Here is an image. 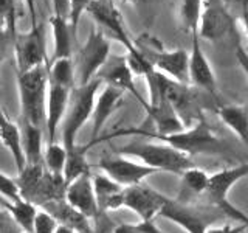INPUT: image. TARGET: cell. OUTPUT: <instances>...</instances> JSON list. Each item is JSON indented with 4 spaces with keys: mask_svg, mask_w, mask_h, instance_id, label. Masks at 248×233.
<instances>
[{
    "mask_svg": "<svg viewBox=\"0 0 248 233\" xmlns=\"http://www.w3.org/2000/svg\"><path fill=\"white\" fill-rule=\"evenodd\" d=\"M240 23H242V27H244V30H245V33H247V37H248V10L240 16V17L237 19Z\"/></svg>",
    "mask_w": 248,
    "mask_h": 233,
    "instance_id": "50",
    "label": "cell"
},
{
    "mask_svg": "<svg viewBox=\"0 0 248 233\" xmlns=\"http://www.w3.org/2000/svg\"><path fill=\"white\" fill-rule=\"evenodd\" d=\"M147 59L158 73L177 83L189 84V53L186 50H155L151 53V56H147Z\"/></svg>",
    "mask_w": 248,
    "mask_h": 233,
    "instance_id": "14",
    "label": "cell"
},
{
    "mask_svg": "<svg viewBox=\"0 0 248 233\" xmlns=\"http://www.w3.org/2000/svg\"><path fill=\"white\" fill-rule=\"evenodd\" d=\"M144 109L155 124V134L169 135L185 129V124L182 123L180 116L175 114L172 106L161 95L152 103H146Z\"/></svg>",
    "mask_w": 248,
    "mask_h": 233,
    "instance_id": "20",
    "label": "cell"
},
{
    "mask_svg": "<svg viewBox=\"0 0 248 233\" xmlns=\"http://www.w3.org/2000/svg\"><path fill=\"white\" fill-rule=\"evenodd\" d=\"M10 221H11V217L8 216V213L0 210V233H3V230L6 229V225L10 224Z\"/></svg>",
    "mask_w": 248,
    "mask_h": 233,
    "instance_id": "47",
    "label": "cell"
},
{
    "mask_svg": "<svg viewBox=\"0 0 248 233\" xmlns=\"http://www.w3.org/2000/svg\"><path fill=\"white\" fill-rule=\"evenodd\" d=\"M87 146L79 148L75 146L72 150L67 151V160H65V166L64 171H62V177H64L65 183H72L73 181H76L78 177H81L84 174H90V165L87 162Z\"/></svg>",
    "mask_w": 248,
    "mask_h": 233,
    "instance_id": "29",
    "label": "cell"
},
{
    "mask_svg": "<svg viewBox=\"0 0 248 233\" xmlns=\"http://www.w3.org/2000/svg\"><path fill=\"white\" fill-rule=\"evenodd\" d=\"M0 25L6 28L13 39L17 34L16 31V0H0Z\"/></svg>",
    "mask_w": 248,
    "mask_h": 233,
    "instance_id": "34",
    "label": "cell"
},
{
    "mask_svg": "<svg viewBox=\"0 0 248 233\" xmlns=\"http://www.w3.org/2000/svg\"><path fill=\"white\" fill-rule=\"evenodd\" d=\"M65 200L87 219H96L99 208L92 185V174H84L68 183L65 190Z\"/></svg>",
    "mask_w": 248,
    "mask_h": 233,
    "instance_id": "17",
    "label": "cell"
},
{
    "mask_svg": "<svg viewBox=\"0 0 248 233\" xmlns=\"http://www.w3.org/2000/svg\"><path fill=\"white\" fill-rule=\"evenodd\" d=\"M50 27L53 33V58L48 61H56V59H64V58H72V27L67 19L59 17V16H51L50 17Z\"/></svg>",
    "mask_w": 248,
    "mask_h": 233,
    "instance_id": "25",
    "label": "cell"
},
{
    "mask_svg": "<svg viewBox=\"0 0 248 233\" xmlns=\"http://www.w3.org/2000/svg\"><path fill=\"white\" fill-rule=\"evenodd\" d=\"M25 2V6L30 13V17H31V27H36L37 25V6H36V0H23Z\"/></svg>",
    "mask_w": 248,
    "mask_h": 233,
    "instance_id": "45",
    "label": "cell"
},
{
    "mask_svg": "<svg viewBox=\"0 0 248 233\" xmlns=\"http://www.w3.org/2000/svg\"><path fill=\"white\" fill-rule=\"evenodd\" d=\"M247 176H248V163H240V165L223 168L214 174H209L205 196L213 205L219 208L223 202L228 200V194L232 186Z\"/></svg>",
    "mask_w": 248,
    "mask_h": 233,
    "instance_id": "15",
    "label": "cell"
},
{
    "mask_svg": "<svg viewBox=\"0 0 248 233\" xmlns=\"http://www.w3.org/2000/svg\"><path fill=\"white\" fill-rule=\"evenodd\" d=\"M53 14L68 20V0H51Z\"/></svg>",
    "mask_w": 248,
    "mask_h": 233,
    "instance_id": "43",
    "label": "cell"
},
{
    "mask_svg": "<svg viewBox=\"0 0 248 233\" xmlns=\"http://www.w3.org/2000/svg\"><path fill=\"white\" fill-rule=\"evenodd\" d=\"M92 185L93 191H95L99 213H106L108 210H120L123 207L124 188L116 182H113L108 176H92Z\"/></svg>",
    "mask_w": 248,
    "mask_h": 233,
    "instance_id": "21",
    "label": "cell"
},
{
    "mask_svg": "<svg viewBox=\"0 0 248 233\" xmlns=\"http://www.w3.org/2000/svg\"><path fill=\"white\" fill-rule=\"evenodd\" d=\"M160 216L175 222L177 225H180V227L188 233H205L208 229L205 219L196 212V210H192L188 204H182V202L169 199V198L166 200L165 207L161 208Z\"/></svg>",
    "mask_w": 248,
    "mask_h": 233,
    "instance_id": "19",
    "label": "cell"
},
{
    "mask_svg": "<svg viewBox=\"0 0 248 233\" xmlns=\"http://www.w3.org/2000/svg\"><path fill=\"white\" fill-rule=\"evenodd\" d=\"M70 93H72V89H67L64 85L48 81L45 106V131L46 135H48V143L56 142V132L62 120H64Z\"/></svg>",
    "mask_w": 248,
    "mask_h": 233,
    "instance_id": "16",
    "label": "cell"
},
{
    "mask_svg": "<svg viewBox=\"0 0 248 233\" xmlns=\"http://www.w3.org/2000/svg\"><path fill=\"white\" fill-rule=\"evenodd\" d=\"M203 0H182L180 2V23L182 28L191 36L199 31L200 14Z\"/></svg>",
    "mask_w": 248,
    "mask_h": 233,
    "instance_id": "32",
    "label": "cell"
},
{
    "mask_svg": "<svg viewBox=\"0 0 248 233\" xmlns=\"http://www.w3.org/2000/svg\"><path fill=\"white\" fill-rule=\"evenodd\" d=\"M222 2L234 20H237L248 10V0H222Z\"/></svg>",
    "mask_w": 248,
    "mask_h": 233,
    "instance_id": "40",
    "label": "cell"
},
{
    "mask_svg": "<svg viewBox=\"0 0 248 233\" xmlns=\"http://www.w3.org/2000/svg\"><path fill=\"white\" fill-rule=\"evenodd\" d=\"M110 56V41L103 30H92L85 44L73 59L76 85H84L95 80L99 68Z\"/></svg>",
    "mask_w": 248,
    "mask_h": 233,
    "instance_id": "6",
    "label": "cell"
},
{
    "mask_svg": "<svg viewBox=\"0 0 248 233\" xmlns=\"http://www.w3.org/2000/svg\"><path fill=\"white\" fill-rule=\"evenodd\" d=\"M54 233H78L75 229L68 227V225H64V224H58L56 230H54Z\"/></svg>",
    "mask_w": 248,
    "mask_h": 233,
    "instance_id": "48",
    "label": "cell"
},
{
    "mask_svg": "<svg viewBox=\"0 0 248 233\" xmlns=\"http://www.w3.org/2000/svg\"><path fill=\"white\" fill-rule=\"evenodd\" d=\"M247 45H248V37H247Z\"/></svg>",
    "mask_w": 248,
    "mask_h": 233,
    "instance_id": "52",
    "label": "cell"
},
{
    "mask_svg": "<svg viewBox=\"0 0 248 233\" xmlns=\"http://www.w3.org/2000/svg\"><path fill=\"white\" fill-rule=\"evenodd\" d=\"M58 227V221L54 217L45 212V210H37L33 221V230L31 233H54Z\"/></svg>",
    "mask_w": 248,
    "mask_h": 233,
    "instance_id": "35",
    "label": "cell"
},
{
    "mask_svg": "<svg viewBox=\"0 0 248 233\" xmlns=\"http://www.w3.org/2000/svg\"><path fill=\"white\" fill-rule=\"evenodd\" d=\"M248 227L245 224L237 225H222V227H208L205 233H244Z\"/></svg>",
    "mask_w": 248,
    "mask_h": 233,
    "instance_id": "41",
    "label": "cell"
},
{
    "mask_svg": "<svg viewBox=\"0 0 248 233\" xmlns=\"http://www.w3.org/2000/svg\"><path fill=\"white\" fill-rule=\"evenodd\" d=\"M222 212L227 215V216H230L231 219H234V221H239L240 224H245L247 227H248V215L247 213H244L242 210H239V208H236L234 205L231 204L230 200H227V202H223V204L219 207Z\"/></svg>",
    "mask_w": 248,
    "mask_h": 233,
    "instance_id": "39",
    "label": "cell"
},
{
    "mask_svg": "<svg viewBox=\"0 0 248 233\" xmlns=\"http://www.w3.org/2000/svg\"><path fill=\"white\" fill-rule=\"evenodd\" d=\"M180 177H182V190L180 194H178L180 198L175 200L182 202V204H188L191 199L205 194L209 181V174L206 171L197 166H192L189 169H186Z\"/></svg>",
    "mask_w": 248,
    "mask_h": 233,
    "instance_id": "27",
    "label": "cell"
},
{
    "mask_svg": "<svg viewBox=\"0 0 248 233\" xmlns=\"http://www.w3.org/2000/svg\"><path fill=\"white\" fill-rule=\"evenodd\" d=\"M20 131H22V150H23V155H25L27 165H39V163H44L42 129L31 123L23 121Z\"/></svg>",
    "mask_w": 248,
    "mask_h": 233,
    "instance_id": "28",
    "label": "cell"
},
{
    "mask_svg": "<svg viewBox=\"0 0 248 233\" xmlns=\"http://www.w3.org/2000/svg\"><path fill=\"white\" fill-rule=\"evenodd\" d=\"M98 166L108 176L113 182H116L123 188H127V186H134L141 183L144 179L149 176L158 173L151 166H146L143 163H137L123 157H116V159H101L98 163Z\"/></svg>",
    "mask_w": 248,
    "mask_h": 233,
    "instance_id": "11",
    "label": "cell"
},
{
    "mask_svg": "<svg viewBox=\"0 0 248 233\" xmlns=\"http://www.w3.org/2000/svg\"><path fill=\"white\" fill-rule=\"evenodd\" d=\"M3 233H22V230H20V229L17 227V225L14 224V221L11 219L10 224L6 225V229L3 230Z\"/></svg>",
    "mask_w": 248,
    "mask_h": 233,
    "instance_id": "49",
    "label": "cell"
},
{
    "mask_svg": "<svg viewBox=\"0 0 248 233\" xmlns=\"http://www.w3.org/2000/svg\"><path fill=\"white\" fill-rule=\"evenodd\" d=\"M48 81L73 90L76 87L73 59L64 58V59H56L48 62Z\"/></svg>",
    "mask_w": 248,
    "mask_h": 233,
    "instance_id": "30",
    "label": "cell"
},
{
    "mask_svg": "<svg viewBox=\"0 0 248 233\" xmlns=\"http://www.w3.org/2000/svg\"><path fill=\"white\" fill-rule=\"evenodd\" d=\"M98 80L110 87L120 89L123 92H130L134 93V97L141 103L143 106L146 104V101L140 97V93L134 84V73L130 72V68L127 66L126 54L124 56H118V54H110L104 62V66L99 68V72L96 73Z\"/></svg>",
    "mask_w": 248,
    "mask_h": 233,
    "instance_id": "12",
    "label": "cell"
},
{
    "mask_svg": "<svg viewBox=\"0 0 248 233\" xmlns=\"http://www.w3.org/2000/svg\"><path fill=\"white\" fill-rule=\"evenodd\" d=\"M45 173V166L44 163H39V165H27L23 168V171L19 174V179L16 182L19 185V191H20V198L25 200H31L33 194L36 193L39 183H41L42 177Z\"/></svg>",
    "mask_w": 248,
    "mask_h": 233,
    "instance_id": "31",
    "label": "cell"
},
{
    "mask_svg": "<svg viewBox=\"0 0 248 233\" xmlns=\"http://www.w3.org/2000/svg\"><path fill=\"white\" fill-rule=\"evenodd\" d=\"M67 160V150L62 143H48L44 155V166L50 173H61L64 171Z\"/></svg>",
    "mask_w": 248,
    "mask_h": 233,
    "instance_id": "33",
    "label": "cell"
},
{
    "mask_svg": "<svg viewBox=\"0 0 248 233\" xmlns=\"http://www.w3.org/2000/svg\"><path fill=\"white\" fill-rule=\"evenodd\" d=\"M0 140L8 148V151L11 152L16 169L20 174L27 165L22 150V131L17 124L8 118L2 109H0Z\"/></svg>",
    "mask_w": 248,
    "mask_h": 233,
    "instance_id": "23",
    "label": "cell"
},
{
    "mask_svg": "<svg viewBox=\"0 0 248 233\" xmlns=\"http://www.w3.org/2000/svg\"><path fill=\"white\" fill-rule=\"evenodd\" d=\"M124 93L120 89L110 87V85H106L104 89H99L96 100H95V107H93V114H92V121H93V128H92V140L90 145L93 142H96L98 135L101 134V131L104 129L107 120L110 118L112 114L120 109V106L124 101Z\"/></svg>",
    "mask_w": 248,
    "mask_h": 233,
    "instance_id": "18",
    "label": "cell"
},
{
    "mask_svg": "<svg viewBox=\"0 0 248 233\" xmlns=\"http://www.w3.org/2000/svg\"><path fill=\"white\" fill-rule=\"evenodd\" d=\"M112 233H161L154 221H141L140 224H120Z\"/></svg>",
    "mask_w": 248,
    "mask_h": 233,
    "instance_id": "37",
    "label": "cell"
},
{
    "mask_svg": "<svg viewBox=\"0 0 248 233\" xmlns=\"http://www.w3.org/2000/svg\"><path fill=\"white\" fill-rule=\"evenodd\" d=\"M16 66L19 73H25L41 66H48L45 37L41 25L31 27L28 33H17L13 39Z\"/></svg>",
    "mask_w": 248,
    "mask_h": 233,
    "instance_id": "7",
    "label": "cell"
},
{
    "mask_svg": "<svg viewBox=\"0 0 248 233\" xmlns=\"http://www.w3.org/2000/svg\"><path fill=\"white\" fill-rule=\"evenodd\" d=\"M216 114L219 120L234 132L237 138L248 146V111L244 106L222 104L217 106Z\"/></svg>",
    "mask_w": 248,
    "mask_h": 233,
    "instance_id": "24",
    "label": "cell"
},
{
    "mask_svg": "<svg viewBox=\"0 0 248 233\" xmlns=\"http://www.w3.org/2000/svg\"><path fill=\"white\" fill-rule=\"evenodd\" d=\"M22 120L41 128L45 126L48 66H41L25 73H17Z\"/></svg>",
    "mask_w": 248,
    "mask_h": 233,
    "instance_id": "3",
    "label": "cell"
},
{
    "mask_svg": "<svg viewBox=\"0 0 248 233\" xmlns=\"http://www.w3.org/2000/svg\"><path fill=\"white\" fill-rule=\"evenodd\" d=\"M42 208L45 212H48L58 221V224L68 225L78 233H92L93 230L90 225V219H87L82 213L75 210L65 199L46 202V204L42 205Z\"/></svg>",
    "mask_w": 248,
    "mask_h": 233,
    "instance_id": "22",
    "label": "cell"
},
{
    "mask_svg": "<svg viewBox=\"0 0 248 233\" xmlns=\"http://www.w3.org/2000/svg\"><path fill=\"white\" fill-rule=\"evenodd\" d=\"M22 233H28V232H22Z\"/></svg>",
    "mask_w": 248,
    "mask_h": 233,
    "instance_id": "53",
    "label": "cell"
},
{
    "mask_svg": "<svg viewBox=\"0 0 248 233\" xmlns=\"http://www.w3.org/2000/svg\"><path fill=\"white\" fill-rule=\"evenodd\" d=\"M155 80H157L161 97L172 106L175 114L180 116L182 123L185 124V128H189L199 120L205 118L196 95V87H192L191 84L177 83L158 72L155 75Z\"/></svg>",
    "mask_w": 248,
    "mask_h": 233,
    "instance_id": "5",
    "label": "cell"
},
{
    "mask_svg": "<svg viewBox=\"0 0 248 233\" xmlns=\"http://www.w3.org/2000/svg\"><path fill=\"white\" fill-rule=\"evenodd\" d=\"M101 83L98 78L92 80L84 85H76L70 93L68 106L62 120V145L68 151L76 146L78 132L92 118L95 100L101 89Z\"/></svg>",
    "mask_w": 248,
    "mask_h": 233,
    "instance_id": "4",
    "label": "cell"
},
{
    "mask_svg": "<svg viewBox=\"0 0 248 233\" xmlns=\"http://www.w3.org/2000/svg\"><path fill=\"white\" fill-rule=\"evenodd\" d=\"M0 205L5 208V212L8 216L14 221V224L22 232H28L31 233L33 230V221L34 216L37 213V207L31 202L25 199H19V200H8L3 196H0Z\"/></svg>",
    "mask_w": 248,
    "mask_h": 233,
    "instance_id": "26",
    "label": "cell"
},
{
    "mask_svg": "<svg viewBox=\"0 0 248 233\" xmlns=\"http://www.w3.org/2000/svg\"><path fill=\"white\" fill-rule=\"evenodd\" d=\"M0 196H3L8 200H19V199H22L17 182H16L14 179L8 177L3 173H0Z\"/></svg>",
    "mask_w": 248,
    "mask_h": 233,
    "instance_id": "38",
    "label": "cell"
},
{
    "mask_svg": "<svg viewBox=\"0 0 248 233\" xmlns=\"http://www.w3.org/2000/svg\"><path fill=\"white\" fill-rule=\"evenodd\" d=\"M90 3H92V0H68V23H70V27H72L73 33L76 31L79 19L82 17V14L87 11Z\"/></svg>",
    "mask_w": 248,
    "mask_h": 233,
    "instance_id": "36",
    "label": "cell"
},
{
    "mask_svg": "<svg viewBox=\"0 0 248 233\" xmlns=\"http://www.w3.org/2000/svg\"><path fill=\"white\" fill-rule=\"evenodd\" d=\"M236 61L248 80V51L245 50V47H242L240 44L236 45Z\"/></svg>",
    "mask_w": 248,
    "mask_h": 233,
    "instance_id": "42",
    "label": "cell"
},
{
    "mask_svg": "<svg viewBox=\"0 0 248 233\" xmlns=\"http://www.w3.org/2000/svg\"><path fill=\"white\" fill-rule=\"evenodd\" d=\"M168 198L165 194L152 190L151 186L138 183L123 190V207L132 210L141 221H154L160 216Z\"/></svg>",
    "mask_w": 248,
    "mask_h": 233,
    "instance_id": "9",
    "label": "cell"
},
{
    "mask_svg": "<svg viewBox=\"0 0 248 233\" xmlns=\"http://www.w3.org/2000/svg\"><path fill=\"white\" fill-rule=\"evenodd\" d=\"M10 42H13L11 34L8 33L5 27L0 25V62H2L3 58H5V53H6L8 44H10Z\"/></svg>",
    "mask_w": 248,
    "mask_h": 233,
    "instance_id": "44",
    "label": "cell"
},
{
    "mask_svg": "<svg viewBox=\"0 0 248 233\" xmlns=\"http://www.w3.org/2000/svg\"><path fill=\"white\" fill-rule=\"evenodd\" d=\"M103 215L104 213H99L98 216H96V225H95V229L92 230V233H110V229H108V225H107V222H104V219H103Z\"/></svg>",
    "mask_w": 248,
    "mask_h": 233,
    "instance_id": "46",
    "label": "cell"
},
{
    "mask_svg": "<svg viewBox=\"0 0 248 233\" xmlns=\"http://www.w3.org/2000/svg\"><path fill=\"white\" fill-rule=\"evenodd\" d=\"M124 3H130V5H140V3H146L147 0H121Z\"/></svg>",
    "mask_w": 248,
    "mask_h": 233,
    "instance_id": "51",
    "label": "cell"
},
{
    "mask_svg": "<svg viewBox=\"0 0 248 233\" xmlns=\"http://www.w3.org/2000/svg\"><path fill=\"white\" fill-rule=\"evenodd\" d=\"M191 53H189V84L192 87L205 90L211 95H216L217 92V80L214 75L213 66L209 64L208 56L200 45L199 33L191 36Z\"/></svg>",
    "mask_w": 248,
    "mask_h": 233,
    "instance_id": "13",
    "label": "cell"
},
{
    "mask_svg": "<svg viewBox=\"0 0 248 233\" xmlns=\"http://www.w3.org/2000/svg\"><path fill=\"white\" fill-rule=\"evenodd\" d=\"M120 155L137 157L143 162V165L151 166L155 171H168L182 176L186 169L194 165L188 154L174 150L166 143H149V142H130L118 150Z\"/></svg>",
    "mask_w": 248,
    "mask_h": 233,
    "instance_id": "2",
    "label": "cell"
},
{
    "mask_svg": "<svg viewBox=\"0 0 248 233\" xmlns=\"http://www.w3.org/2000/svg\"><path fill=\"white\" fill-rule=\"evenodd\" d=\"M234 19L222 0H203L199 23V37L209 42H219L234 31Z\"/></svg>",
    "mask_w": 248,
    "mask_h": 233,
    "instance_id": "8",
    "label": "cell"
},
{
    "mask_svg": "<svg viewBox=\"0 0 248 233\" xmlns=\"http://www.w3.org/2000/svg\"><path fill=\"white\" fill-rule=\"evenodd\" d=\"M126 135V134H143L149 138L157 140V142L166 143L172 146L174 150L188 154L189 157L194 154H220L225 150L223 140L216 134L214 129L209 126L205 118L194 123L192 126L185 128L180 132L169 135H160L155 132L141 131V129H124L118 132L116 135Z\"/></svg>",
    "mask_w": 248,
    "mask_h": 233,
    "instance_id": "1",
    "label": "cell"
},
{
    "mask_svg": "<svg viewBox=\"0 0 248 233\" xmlns=\"http://www.w3.org/2000/svg\"><path fill=\"white\" fill-rule=\"evenodd\" d=\"M85 13H89L92 16V19L101 28H106L126 49V53L134 51L137 49V45L132 42L126 28H124L121 14L108 0H92V3L89 5Z\"/></svg>",
    "mask_w": 248,
    "mask_h": 233,
    "instance_id": "10",
    "label": "cell"
}]
</instances>
